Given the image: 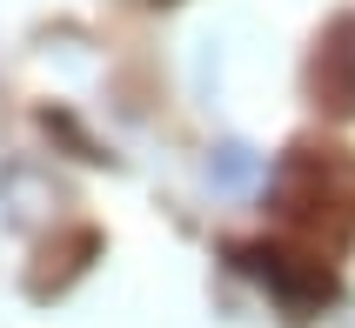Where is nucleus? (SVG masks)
Here are the masks:
<instances>
[{
    "label": "nucleus",
    "mask_w": 355,
    "mask_h": 328,
    "mask_svg": "<svg viewBox=\"0 0 355 328\" xmlns=\"http://www.w3.org/2000/svg\"><path fill=\"white\" fill-rule=\"evenodd\" d=\"M268 208L295 234H309L322 248H342L355 234V155L349 148H315V141L288 148L275 181H268Z\"/></svg>",
    "instance_id": "nucleus-1"
},
{
    "label": "nucleus",
    "mask_w": 355,
    "mask_h": 328,
    "mask_svg": "<svg viewBox=\"0 0 355 328\" xmlns=\"http://www.w3.org/2000/svg\"><path fill=\"white\" fill-rule=\"evenodd\" d=\"M228 261L241 275H255L261 288H275L288 309H322L336 295V268L315 248H295V241H235Z\"/></svg>",
    "instance_id": "nucleus-2"
},
{
    "label": "nucleus",
    "mask_w": 355,
    "mask_h": 328,
    "mask_svg": "<svg viewBox=\"0 0 355 328\" xmlns=\"http://www.w3.org/2000/svg\"><path fill=\"white\" fill-rule=\"evenodd\" d=\"M309 94H315V107H329V114H355V14L329 20V34L315 40Z\"/></svg>",
    "instance_id": "nucleus-3"
},
{
    "label": "nucleus",
    "mask_w": 355,
    "mask_h": 328,
    "mask_svg": "<svg viewBox=\"0 0 355 328\" xmlns=\"http://www.w3.org/2000/svg\"><path fill=\"white\" fill-rule=\"evenodd\" d=\"M87 254H101V234L94 228H80V234H67V241H47V248H40V268L27 275V295H40V302H47V295H60L67 288V282H74L80 268H87Z\"/></svg>",
    "instance_id": "nucleus-4"
}]
</instances>
